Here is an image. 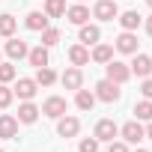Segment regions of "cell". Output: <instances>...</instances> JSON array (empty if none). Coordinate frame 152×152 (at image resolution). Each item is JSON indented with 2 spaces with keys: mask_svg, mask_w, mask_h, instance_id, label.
<instances>
[{
  "mask_svg": "<svg viewBox=\"0 0 152 152\" xmlns=\"http://www.w3.org/2000/svg\"><path fill=\"white\" fill-rule=\"evenodd\" d=\"M96 99H102V102H107V104H113V102H119L122 99V90H119V84H113V81H99L96 84Z\"/></svg>",
  "mask_w": 152,
  "mask_h": 152,
  "instance_id": "cell-1",
  "label": "cell"
},
{
  "mask_svg": "<svg viewBox=\"0 0 152 152\" xmlns=\"http://www.w3.org/2000/svg\"><path fill=\"white\" fill-rule=\"evenodd\" d=\"M66 107H69V104H66L63 96H48V99L42 102V110H39V113H45V116H51V119H60V116L66 113Z\"/></svg>",
  "mask_w": 152,
  "mask_h": 152,
  "instance_id": "cell-2",
  "label": "cell"
},
{
  "mask_svg": "<svg viewBox=\"0 0 152 152\" xmlns=\"http://www.w3.org/2000/svg\"><path fill=\"white\" fill-rule=\"evenodd\" d=\"M104 69H107V81H113V84H125V81L131 78V69H128V63L110 60V63H104Z\"/></svg>",
  "mask_w": 152,
  "mask_h": 152,
  "instance_id": "cell-3",
  "label": "cell"
},
{
  "mask_svg": "<svg viewBox=\"0 0 152 152\" xmlns=\"http://www.w3.org/2000/svg\"><path fill=\"white\" fill-rule=\"evenodd\" d=\"M116 134H119V125H116L113 119H99V122H96L93 137H96L99 143H102V140H107V143H110V140H116Z\"/></svg>",
  "mask_w": 152,
  "mask_h": 152,
  "instance_id": "cell-4",
  "label": "cell"
},
{
  "mask_svg": "<svg viewBox=\"0 0 152 152\" xmlns=\"http://www.w3.org/2000/svg\"><path fill=\"white\" fill-rule=\"evenodd\" d=\"M137 36H134V30H122L119 36H116V42H113V48L119 51V54H137Z\"/></svg>",
  "mask_w": 152,
  "mask_h": 152,
  "instance_id": "cell-5",
  "label": "cell"
},
{
  "mask_svg": "<svg viewBox=\"0 0 152 152\" xmlns=\"http://www.w3.org/2000/svg\"><path fill=\"white\" fill-rule=\"evenodd\" d=\"M93 15L99 21H113L119 15V6H116V0H99V3L93 6Z\"/></svg>",
  "mask_w": 152,
  "mask_h": 152,
  "instance_id": "cell-6",
  "label": "cell"
},
{
  "mask_svg": "<svg viewBox=\"0 0 152 152\" xmlns=\"http://www.w3.org/2000/svg\"><path fill=\"white\" fill-rule=\"evenodd\" d=\"M128 69H131V75H137V78H149L152 75V57L149 54H134Z\"/></svg>",
  "mask_w": 152,
  "mask_h": 152,
  "instance_id": "cell-7",
  "label": "cell"
},
{
  "mask_svg": "<svg viewBox=\"0 0 152 152\" xmlns=\"http://www.w3.org/2000/svg\"><path fill=\"white\" fill-rule=\"evenodd\" d=\"M78 131H81V119H78V116H66V113H63V116L57 119V134H60V137H75Z\"/></svg>",
  "mask_w": 152,
  "mask_h": 152,
  "instance_id": "cell-8",
  "label": "cell"
},
{
  "mask_svg": "<svg viewBox=\"0 0 152 152\" xmlns=\"http://www.w3.org/2000/svg\"><path fill=\"white\" fill-rule=\"evenodd\" d=\"M60 81H63L66 90H81V87H84V72H81L78 66H72V69H66V72L60 75Z\"/></svg>",
  "mask_w": 152,
  "mask_h": 152,
  "instance_id": "cell-9",
  "label": "cell"
},
{
  "mask_svg": "<svg viewBox=\"0 0 152 152\" xmlns=\"http://www.w3.org/2000/svg\"><path fill=\"white\" fill-rule=\"evenodd\" d=\"M36 87H39V84H36L33 78H18V84H15V90H12V93H15L21 102H30V99L36 96Z\"/></svg>",
  "mask_w": 152,
  "mask_h": 152,
  "instance_id": "cell-10",
  "label": "cell"
},
{
  "mask_svg": "<svg viewBox=\"0 0 152 152\" xmlns=\"http://www.w3.org/2000/svg\"><path fill=\"white\" fill-rule=\"evenodd\" d=\"M119 134H122L125 143H140V140H143V125H140L137 119H131V122H125V125L119 128Z\"/></svg>",
  "mask_w": 152,
  "mask_h": 152,
  "instance_id": "cell-11",
  "label": "cell"
},
{
  "mask_svg": "<svg viewBox=\"0 0 152 152\" xmlns=\"http://www.w3.org/2000/svg\"><path fill=\"white\" fill-rule=\"evenodd\" d=\"M66 15H69V24H75V27H81V24L90 21V9H87L84 3H78V6H66Z\"/></svg>",
  "mask_w": 152,
  "mask_h": 152,
  "instance_id": "cell-12",
  "label": "cell"
},
{
  "mask_svg": "<svg viewBox=\"0 0 152 152\" xmlns=\"http://www.w3.org/2000/svg\"><path fill=\"white\" fill-rule=\"evenodd\" d=\"M90 60L93 63H110L113 60V45H107V42H96V48H93V54H90Z\"/></svg>",
  "mask_w": 152,
  "mask_h": 152,
  "instance_id": "cell-13",
  "label": "cell"
},
{
  "mask_svg": "<svg viewBox=\"0 0 152 152\" xmlns=\"http://www.w3.org/2000/svg\"><path fill=\"white\" fill-rule=\"evenodd\" d=\"M27 60H30V66H36V69H42V66H51V54H48V48H45V45H39V48H30V51H27Z\"/></svg>",
  "mask_w": 152,
  "mask_h": 152,
  "instance_id": "cell-14",
  "label": "cell"
},
{
  "mask_svg": "<svg viewBox=\"0 0 152 152\" xmlns=\"http://www.w3.org/2000/svg\"><path fill=\"white\" fill-rule=\"evenodd\" d=\"M0 137H6V140L18 137V119H15V116L0 113Z\"/></svg>",
  "mask_w": 152,
  "mask_h": 152,
  "instance_id": "cell-15",
  "label": "cell"
},
{
  "mask_svg": "<svg viewBox=\"0 0 152 152\" xmlns=\"http://www.w3.org/2000/svg\"><path fill=\"white\" fill-rule=\"evenodd\" d=\"M69 60H72V66H78V69L87 66V63H90V48L81 45V42H78V45H72V48H69Z\"/></svg>",
  "mask_w": 152,
  "mask_h": 152,
  "instance_id": "cell-16",
  "label": "cell"
},
{
  "mask_svg": "<svg viewBox=\"0 0 152 152\" xmlns=\"http://www.w3.org/2000/svg\"><path fill=\"white\" fill-rule=\"evenodd\" d=\"M18 122H24V125H33L36 119H39V107L33 104V102H24L21 107H18V116H15Z\"/></svg>",
  "mask_w": 152,
  "mask_h": 152,
  "instance_id": "cell-17",
  "label": "cell"
},
{
  "mask_svg": "<svg viewBox=\"0 0 152 152\" xmlns=\"http://www.w3.org/2000/svg\"><path fill=\"white\" fill-rule=\"evenodd\" d=\"M116 21L122 24V30H137V27H140V21H143V15H140L137 9H128V12H122Z\"/></svg>",
  "mask_w": 152,
  "mask_h": 152,
  "instance_id": "cell-18",
  "label": "cell"
},
{
  "mask_svg": "<svg viewBox=\"0 0 152 152\" xmlns=\"http://www.w3.org/2000/svg\"><path fill=\"white\" fill-rule=\"evenodd\" d=\"M99 39H102V30H99L96 24H81V45L90 48V45H96Z\"/></svg>",
  "mask_w": 152,
  "mask_h": 152,
  "instance_id": "cell-19",
  "label": "cell"
},
{
  "mask_svg": "<svg viewBox=\"0 0 152 152\" xmlns=\"http://www.w3.org/2000/svg\"><path fill=\"white\" fill-rule=\"evenodd\" d=\"M27 42H21V39H15V36H9V42H6V54L12 57V60H21V57H27Z\"/></svg>",
  "mask_w": 152,
  "mask_h": 152,
  "instance_id": "cell-20",
  "label": "cell"
},
{
  "mask_svg": "<svg viewBox=\"0 0 152 152\" xmlns=\"http://www.w3.org/2000/svg\"><path fill=\"white\" fill-rule=\"evenodd\" d=\"M48 21H51V18H48L45 12H30L24 24H27V30H36V33H42V30L48 27Z\"/></svg>",
  "mask_w": 152,
  "mask_h": 152,
  "instance_id": "cell-21",
  "label": "cell"
},
{
  "mask_svg": "<svg viewBox=\"0 0 152 152\" xmlns=\"http://www.w3.org/2000/svg\"><path fill=\"white\" fill-rule=\"evenodd\" d=\"M39 87H51L54 81H57V72L51 69V66H42V69H36V78H33Z\"/></svg>",
  "mask_w": 152,
  "mask_h": 152,
  "instance_id": "cell-22",
  "label": "cell"
},
{
  "mask_svg": "<svg viewBox=\"0 0 152 152\" xmlns=\"http://www.w3.org/2000/svg\"><path fill=\"white\" fill-rule=\"evenodd\" d=\"M78 96H75V104H78L81 110H93V104H96V93H90V90H75Z\"/></svg>",
  "mask_w": 152,
  "mask_h": 152,
  "instance_id": "cell-23",
  "label": "cell"
},
{
  "mask_svg": "<svg viewBox=\"0 0 152 152\" xmlns=\"http://www.w3.org/2000/svg\"><path fill=\"white\" fill-rule=\"evenodd\" d=\"M134 116H137V122H152V102L149 99L137 102L134 104Z\"/></svg>",
  "mask_w": 152,
  "mask_h": 152,
  "instance_id": "cell-24",
  "label": "cell"
},
{
  "mask_svg": "<svg viewBox=\"0 0 152 152\" xmlns=\"http://www.w3.org/2000/svg\"><path fill=\"white\" fill-rule=\"evenodd\" d=\"M15 27H18V21H15V15H9V12H3L0 15V36H15Z\"/></svg>",
  "mask_w": 152,
  "mask_h": 152,
  "instance_id": "cell-25",
  "label": "cell"
},
{
  "mask_svg": "<svg viewBox=\"0 0 152 152\" xmlns=\"http://www.w3.org/2000/svg\"><path fill=\"white\" fill-rule=\"evenodd\" d=\"M45 15L48 18H63L66 15V0H45Z\"/></svg>",
  "mask_w": 152,
  "mask_h": 152,
  "instance_id": "cell-26",
  "label": "cell"
},
{
  "mask_svg": "<svg viewBox=\"0 0 152 152\" xmlns=\"http://www.w3.org/2000/svg\"><path fill=\"white\" fill-rule=\"evenodd\" d=\"M57 42H60V30H57V27H45V30H42V45H45V48H54Z\"/></svg>",
  "mask_w": 152,
  "mask_h": 152,
  "instance_id": "cell-27",
  "label": "cell"
},
{
  "mask_svg": "<svg viewBox=\"0 0 152 152\" xmlns=\"http://www.w3.org/2000/svg\"><path fill=\"white\" fill-rule=\"evenodd\" d=\"M15 81V66L12 63H0V84H9Z\"/></svg>",
  "mask_w": 152,
  "mask_h": 152,
  "instance_id": "cell-28",
  "label": "cell"
},
{
  "mask_svg": "<svg viewBox=\"0 0 152 152\" xmlns=\"http://www.w3.org/2000/svg\"><path fill=\"white\" fill-rule=\"evenodd\" d=\"M12 99H15V93H12L6 84H0V107H9V104H12Z\"/></svg>",
  "mask_w": 152,
  "mask_h": 152,
  "instance_id": "cell-29",
  "label": "cell"
},
{
  "mask_svg": "<svg viewBox=\"0 0 152 152\" xmlns=\"http://www.w3.org/2000/svg\"><path fill=\"white\" fill-rule=\"evenodd\" d=\"M81 152H99V140L96 137H84L81 140Z\"/></svg>",
  "mask_w": 152,
  "mask_h": 152,
  "instance_id": "cell-30",
  "label": "cell"
},
{
  "mask_svg": "<svg viewBox=\"0 0 152 152\" xmlns=\"http://www.w3.org/2000/svg\"><path fill=\"white\" fill-rule=\"evenodd\" d=\"M140 93H143V99H149V102H152V78H143V84H140Z\"/></svg>",
  "mask_w": 152,
  "mask_h": 152,
  "instance_id": "cell-31",
  "label": "cell"
},
{
  "mask_svg": "<svg viewBox=\"0 0 152 152\" xmlns=\"http://www.w3.org/2000/svg\"><path fill=\"white\" fill-rule=\"evenodd\" d=\"M107 152H128V143H125V140H110Z\"/></svg>",
  "mask_w": 152,
  "mask_h": 152,
  "instance_id": "cell-32",
  "label": "cell"
},
{
  "mask_svg": "<svg viewBox=\"0 0 152 152\" xmlns=\"http://www.w3.org/2000/svg\"><path fill=\"white\" fill-rule=\"evenodd\" d=\"M143 137H149V140H152V122H149V125L143 128Z\"/></svg>",
  "mask_w": 152,
  "mask_h": 152,
  "instance_id": "cell-33",
  "label": "cell"
},
{
  "mask_svg": "<svg viewBox=\"0 0 152 152\" xmlns=\"http://www.w3.org/2000/svg\"><path fill=\"white\" fill-rule=\"evenodd\" d=\"M146 33H149V36H152V15H149V18H146Z\"/></svg>",
  "mask_w": 152,
  "mask_h": 152,
  "instance_id": "cell-34",
  "label": "cell"
},
{
  "mask_svg": "<svg viewBox=\"0 0 152 152\" xmlns=\"http://www.w3.org/2000/svg\"><path fill=\"white\" fill-rule=\"evenodd\" d=\"M134 152H146V149H134Z\"/></svg>",
  "mask_w": 152,
  "mask_h": 152,
  "instance_id": "cell-35",
  "label": "cell"
},
{
  "mask_svg": "<svg viewBox=\"0 0 152 152\" xmlns=\"http://www.w3.org/2000/svg\"><path fill=\"white\" fill-rule=\"evenodd\" d=\"M146 3H149V6H152V0H146Z\"/></svg>",
  "mask_w": 152,
  "mask_h": 152,
  "instance_id": "cell-36",
  "label": "cell"
},
{
  "mask_svg": "<svg viewBox=\"0 0 152 152\" xmlns=\"http://www.w3.org/2000/svg\"><path fill=\"white\" fill-rule=\"evenodd\" d=\"M81 3H84V0H81Z\"/></svg>",
  "mask_w": 152,
  "mask_h": 152,
  "instance_id": "cell-37",
  "label": "cell"
},
{
  "mask_svg": "<svg viewBox=\"0 0 152 152\" xmlns=\"http://www.w3.org/2000/svg\"><path fill=\"white\" fill-rule=\"evenodd\" d=\"M0 152H3V149H0Z\"/></svg>",
  "mask_w": 152,
  "mask_h": 152,
  "instance_id": "cell-38",
  "label": "cell"
}]
</instances>
